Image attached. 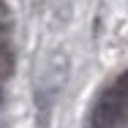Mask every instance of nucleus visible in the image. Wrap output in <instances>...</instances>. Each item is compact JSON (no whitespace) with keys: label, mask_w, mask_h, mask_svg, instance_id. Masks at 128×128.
Returning a JSON list of instances; mask_svg holds the SVG:
<instances>
[{"label":"nucleus","mask_w":128,"mask_h":128,"mask_svg":"<svg viewBox=\"0 0 128 128\" xmlns=\"http://www.w3.org/2000/svg\"><path fill=\"white\" fill-rule=\"evenodd\" d=\"M128 126V96L117 87L106 90L93 109V128H123Z\"/></svg>","instance_id":"1"},{"label":"nucleus","mask_w":128,"mask_h":128,"mask_svg":"<svg viewBox=\"0 0 128 128\" xmlns=\"http://www.w3.org/2000/svg\"><path fill=\"white\" fill-rule=\"evenodd\" d=\"M6 38H8V33H6V30H0V46H6Z\"/></svg>","instance_id":"5"},{"label":"nucleus","mask_w":128,"mask_h":128,"mask_svg":"<svg viewBox=\"0 0 128 128\" xmlns=\"http://www.w3.org/2000/svg\"><path fill=\"white\" fill-rule=\"evenodd\" d=\"M0 30H11V8H8V3H3L0 0Z\"/></svg>","instance_id":"3"},{"label":"nucleus","mask_w":128,"mask_h":128,"mask_svg":"<svg viewBox=\"0 0 128 128\" xmlns=\"http://www.w3.org/2000/svg\"><path fill=\"white\" fill-rule=\"evenodd\" d=\"M114 87L123 93V96H128V71H123L120 76H117V82H114Z\"/></svg>","instance_id":"4"},{"label":"nucleus","mask_w":128,"mask_h":128,"mask_svg":"<svg viewBox=\"0 0 128 128\" xmlns=\"http://www.w3.org/2000/svg\"><path fill=\"white\" fill-rule=\"evenodd\" d=\"M11 74H14V52L8 46H0V82H6Z\"/></svg>","instance_id":"2"}]
</instances>
